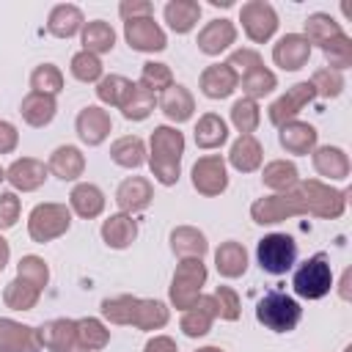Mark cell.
I'll return each mask as SVG.
<instances>
[{"label": "cell", "mask_w": 352, "mask_h": 352, "mask_svg": "<svg viewBox=\"0 0 352 352\" xmlns=\"http://www.w3.org/2000/svg\"><path fill=\"white\" fill-rule=\"evenodd\" d=\"M212 300H214V308H217L220 319H226V322H236L239 319V311H242L239 308V294L231 286H217Z\"/></svg>", "instance_id": "cell-51"}, {"label": "cell", "mask_w": 352, "mask_h": 352, "mask_svg": "<svg viewBox=\"0 0 352 352\" xmlns=\"http://www.w3.org/2000/svg\"><path fill=\"white\" fill-rule=\"evenodd\" d=\"M19 212H22V204L16 192H0V231L14 228L19 220Z\"/></svg>", "instance_id": "cell-52"}, {"label": "cell", "mask_w": 352, "mask_h": 352, "mask_svg": "<svg viewBox=\"0 0 352 352\" xmlns=\"http://www.w3.org/2000/svg\"><path fill=\"white\" fill-rule=\"evenodd\" d=\"M116 47V30L104 19H94L82 25V50L91 55H104Z\"/></svg>", "instance_id": "cell-34"}, {"label": "cell", "mask_w": 352, "mask_h": 352, "mask_svg": "<svg viewBox=\"0 0 352 352\" xmlns=\"http://www.w3.org/2000/svg\"><path fill=\"white\" fill-rule=\"evenodd\" d=\"M214 267H217V272L223 278H239V275H245V270H248V250H245V245L242 242H234V239L223 242L214 250Z\"/></svg>", "instance_id": "cell-31"}, {"label": "cell", "mask_w": 352, "mask_h": 352, "mask_svg": "<svg viewBox=\"0 0 352 352\" xmlns=\"http://www.w3.org/2000/svg\"><path fill=\"white\" fill-rule=\"evenodd\" d=\"M154 104H157L154 94H151L148 88H143L140 82H132V88H129V94L124 96V102H121L118 110L124 113L126 121H143V118L151 116Z\"/></svg>", "instance_id": "cell-35"}, {"label": "cell", "mask_w": 352, "mask_h": 352, "mask_svg": "<svg viewBox=\"0 0 352 352\" xmlns=\"http://www.w3.org/2000/svg\"><path fill=\"white\" fill-rule=\"evenodd\" d=\"M162 14L173 33H190L201 19V3L198 0H170Z\"/></svg>", "instance_id": "cell-32"}, {"label": "cell", "mask_w": 352, "mask_h": 352, "mask_svg": "<svg viewBox=\"0 0 352 352\" xmlns=\"http://www.w3.org/2000/svg\"><path fill=\"white\" fill-rule=\"evenodd\" d=\"M239 82H242V94H245V99H261V96H267V94H272L275 88H278V77L261 63V66H256V69H250V72H245L242 77H239Z\"/></svg>", "instance_id": "cell-40"}, {"label": "cell", "mask_w": 352, "mask_h": 352, "mask_svg": "<svg viewBox=\"0 0 352 352\" xmlns=\"http://www.w3.org/2000/svg\"><path fill=\"white\" fill-rule=\"evenodd\" d=\"M239 22H242L245 36L250 41H256V44L270 41L275 36V30H278V14H275V8L267 0H248V3H242Z\"/></svg>", "instance_id": "cell-9"}, {"label": "cell", "mask_w": 352, "mask_h": 352, "mask_svg": "<svg viewBox=\"0 0 352 352\" xmlns=\"http://www.w3.org/2000/svg\"><path fill=\"white\" fill-rule=\"evenodd\" d=\"M338 33H344L341 25H338L330 14H324V11H316V14H311V16L305 19V41H308V44L324 47V44H327L330 38H336Z\"/></svg>", "instance_id": "cell-42"}, {"label": "cell", "mask_w": 352, "mask_h": 352, "mask_svg": "<svg viewBox=\"0 0 352 352\" xmlns=\"http://www.w3.org/2000/svg\"><path fill=\"white\" fill-rule=\"evenodd\" d=\"M314 168L319 176H327L330 182H344L349 176V157L338 146H319L314 148Z\"/></svg>", "instance_id": "cell-24"}, {"label": "cell", "mask_w": 352, "mask_h": 352, "mask_svg": "<svg viewBox=\"0 0 352 352\" xmlns=\"http://www.w3.org/2000/svg\"><path fill=\"white\" fill-rule=\"evenodd\" d=\"M143 88H148L151 94L154 91H168L173 85V72L168 63H157V60H148L143 63L140 69V80H138Z\"/></svg>", "instance_id": "cell-47"}, {"label": "cell", "mask_w": 352, "mask_h": 352, "mask_svg": "<svg viewBox=\"0 0 352 352\" xmlns=\"http://www.w3.org/2000/svg\"><path fill=\"white\" fill-rule=\"evenodd\" d=\"M129 88H132V80H126L121 74H107L96 82V96H99V102H104L110 107H121Z\"/></svg>", "instance_id": "cell-44"}, {"label": "cell", "mask_w": 352, "mask_h": 352, "mask_svg": "<svg viewBox=\"0 0 352 352\" xmlns=\"http://www.w3.org/2000/svg\"><path fill=\"white\" fill-rule=\"evenodd\" d=\"M47 170L52 176H58L60 182H74L82 176L85 170V157L77 146H58L52 154H50V162H47Z\"/></svg>", "instance_id": "cell-23"}, {"label": "cell", "mask_w": 352, "mask_h": 352, "mask_svg": "<svg viewBox=\"0 0 352 352\" xmlns=\"http://www.w3.org/2000/svg\"><path fill=\"white\" fill-rule=\"evenodd\" d=\"M110 160L121 168H140L146 162V143L138 135H124L110 146Z\"/></svg>", "instance_id": "cell-37"}, {"label": "cell", "mask_w": 352, "mask_h": 352, "mask_svg": "<svg viewBox=\"0 0 352 352\" xmlns=\"http://www.w3.org/2000/svg\"><path fill=\"white\" fill-rule=\"evenodd\" d=\"M258 267L270 275H286L297 261V242L289 234H267L256 245Z\"/></svg>", "instance_id": "cell-8"}, {"label": "cell", "mask_w": 352, "mask_h": 352, "mask_svg": "<svg viewBox=\"0 0 352 352\" xmlns=\"http://www.w3.org/2000/svg\"><path fill=\"white\" fill-rule=\"evenodd\" d=\"M30 88L36 94H47V96H55L63 91V72L55 66V63H41L30 72Z\"/></svg>", "instance_id": "cell-43"}, {"label": "cell", "mask_w": 352, "mask_h": 352, "mask_svg": "<svg viewBox=\"0 0 352 352\" xmlns=\"http://www.w3.org/2000/svg\"><path fill=\"white\" fill-rule=\"evenodd\" d=\"M102 316L110 324H132L138 330H160V327L168 324L170 311L160 300L118 294V297L102 300Z\"/></svg>", "instance_id": "cell-2"}, {"label": "cell", "mask_w": 352, "mask_h": 352, "mask_svg": "<svg viewBox=\"0 0 352 352\" xmlns=\"http://www.w3.org/2000/svg\"><path fill=\"white\" fill-rule=\"evenodd\" d=\"M124 38L132 50L138 52H162L168 47L165 30L154 22V16H140V19H126L124 22Z\"/></svg>", "instance_id": "cell-11"}, {"label": "cell", "mask_w": 352, "mask_h": 352, "mask_svg": "<svg viewBox=\"0 0 352 352\" xmlns=\"http://www.w3.org/2000/svg\"><path fill=\"white\" fill-rule=\"evenodd\" d=\"M308 82L314 85V94L316 96H324V99H336L344 91V74L336 72V69H330V66L316 69Z\"/></svg>", "instance_id": "cell-48"}, {"label": "cell", "mask_w": 352, "mask_h": 352, "mask_svg": "<svg viewBox=\"0 0 352 352\" xmlns=\"http://www.w3.org/2000/svg\"><path fill=\"white\" fill-rule=\"evenodd\" d=\"M346 198H349L346 190H336L319 179H305V182H297L286 192H275V195L253 201L250 217L258 226H272V223H280V220H289L297 214H314L322 220H336L344 214Z\"/></svg>", "instance_id": "cell-1"}, {"label": "cell", "mask_w": 352, "mask_h": 352, "mask_svg": "<svg viewBox=\"0 0 352 352\" xmlns=\"http://www.w3.org/2000/svg\"><path fill=\"white\" fill-rule=\"evenodd\" d=\"M280 132H278V140H280V146L289 151V154H308V151H314L316 148V138H319V132H316V126L314 124H305V121H289V124H283V126H278Z\"/></svg>", "instance_id": "cell-22"}, {"label": "cell", "mask_w": 352, "mask_h": 352, "mask_svg": "<svg viewBox=\"0 0 352 352\" xmlns=\"http://www.w3.org/2000/svg\"><path fill=\"white\" fill-rule=\"evenodd\" d=\"M69 226H72V209L66 204H38L28 214V234L38 245L63 236Z\"/></svg>", "instance_id": "cell-6"}, {"label": "cell", "mask_w": 352, "mask_h": 352, "mask_svg": "<svg viewBox=\"0 0 352 352\" xmlns=\"http://www.w3.org/2000/svg\"><path fill=\"white\" fill-rule=\"evenodd\" d=\"M292 289L302 300H322L333 289V270H330L327 253H314L311 258H305L294 270Z\"/></svg>", "instance_id": "cell-5"}, {"label": "cell", "mask_w": 352, "mask_h": 352, "mask_svg": "<svg viewBox=\"0 0 352 352\" xmlns=\"http://www.w3.org/2000/svg\"><path fill=\"white\" fill-rule=\"evenodd\" d=\"M110 344V330L94 319V316H85V319H77V346L85 349V352H99Z\"/></svg>", "instance_id": "cell-41"}, {"label": "cell", "mask_w": 352, "mask_h": 352, "mask_svg": "<svg viewBox=\"0 0 352 352\" xmlns=\"http://www.w3.org/2000/svg\"><path fill=\"white\" fill-rule=\"evenodd\" d=\"M236 41V28L231 19H212L201 28L198 33V50L204 55H220L223 50H228Z\"/></svg>", "instance_id": "cell-21"}, {"label": "cell", "mask_w": 352, "mask_h": 352, "mask_svg": "<svg viewBox=\"0 0 352 352\" xmlns=\"http://www.w3.org/2000/svg\"><path fill=\"white\" fill-rule=\"evenodd\" d=\"M16 278L33 283L36 289H44L47 280H50V267H47V261H44L41 256H33V253H30V256H22V258H19V264H16Z\"/></svg>", "instance_id": "cell-49"}, {"label": "cell", "mask_w": 352, "mask_h": 352, "mask_svg": "<svg viewBox=\"0 0 352 352\" xmlns=\"http://www.w3.org/2000/svg\"><path fill=\"white\" fill-rule=\"evenodd\" d=\"M3 179H6V170H3V168H0V182H3Z\"/></svg>", "instance_id": "cell-60"}, {"label": "cell", "mask_w": 352, "mask_h": 352, "mask_svg": "<svg viewBox=\"0 0 352 352\" xmlns=\"http://www.w3.org/2000/svg\"><path fill=\"white\" fill-rule=\"evenodd\" d=\"M192 187L206 198L220 195L228 187L226 160L220 154H206V157L195 160V165H192Z\"/></svg>", "instance_id": "cell-10"}, {"label": "cell", "mask_w": 352, "mask_h": 352, "mask_svg": "<svg viewBox=\"0 0 352 352\" xmlns=\"http://www.w3.org/2000/svg\"><path fill=\"white\" fill-rule=\"evenodd\" d=\"M261 157H264L261 143H258L253 135H239V138L234 140L231 151H228V162H231L239 173H253V170H258Z\"/></svg>", "instance_id": "cell-30"}, {"label": "cell", "mask_w": 352, "mask_h": 352, "mask_svg": "<svg viewBox=\"0 0 352 352\" xmlns=\"http://www.w3.org/2000/svg\"><path fill=\"white\" fill-rule=\"evenodd\" d=\"M261 182H264V187H270L275 192H286L300 182L297 179V165L289 162V160H272V162L264 165Z\"/></svg>", "instance_id": "cell-38"}, {"label": "cell", "mask_w": 352, "mask_h": 352, "mask_svg": "<svg viewBox=\"0 0 352 352\" xmlns=\"http://www.w3.org/2000/svg\"><path fill=\"white\" fill-rule=\"evenodd\" d=\"M151 201H154V187H151V182L143 179V176H129V179H124V182L118 184V190H116V204H118V209L126 212V214H135V212L148 209Z\"/></svg>", "instance_id": "cell-18"}, {"label": "cell", "mask_w": 352, "mask_h": 352, "mask_svg": "<svg viewBox=\"0 0 352 352\" xmlns=\"http://www.w3.org/2000/svg\"><path fill=\"white\" fill-rule=\"evenodd\" d=\"M47 165L41 160H33V157H22V160H14L6 170V182L14 187V190H22V192H33L38 190L44 182H47Z\"/></svg>", "instance_id": "cell-17"}, {"label": "cell", "mask_w": 352, "mask_h": 352, "mask_svg": "<svg viewBox=\"0 0 352 352\" xmlns=\"http://www.w3.org/2000/svg\"><path fill=\"white\" fill-rule=\"evenodd\" d=\"M69 204H72V212L74 214H80L85 220H94V217H99L104 212V192L96 184H91V182H80L72 190Z\"/></svg>", "instance_id": "cell-27"}, {"label": "cell", "mask_w": 352, "mask_h": 352, "mask_svg": "<svg viewBox=\"0 0 352 352\" xmlns=\"http://www.w3.org/2000/svg\"><path fill=\"white\" fill-rule=\"evenodd\" d=\"M322 52H324L330 69H336V72H344L352 66V38L346 33H338L336 38H330L322 47Z\"/></svg>", "instance_id": "cell-46"}, {"label": "cell", "mask_w": 352, "mask_h": 352, "mask_svg": "<svg viewBox=\"0 0 352 352\" xmlns=\"http://www.w3.org/2000/svg\"><path fill=\"white\" fill-rule=\"evenodd\" d=\"M226 63H228L236 74H245V72L261 66V55H258L256 50H236V52H231V58H228Z\"/></svg>", "instance_id": "cell-53"}, {"label": "cell", "mask_w": 352, "mask_h": 352, "mask_svg": "<svg viewBox=\"0 0 352 352\" xmlns=\"http://www.w3.org/2000/svg\"><path fill=\"white\" fill-rule=\"evenodd\" d=\"M72 352H85V349H72Z\"/></svg>", "instance_id": "cell-61"}, {"label": "cell", "mask_w": 352, "mask_h": 352, "mask_svg": "<svg viewBox=\"0 0 352 352\" xmlns=\"http://www.w3.org/2000/svg\"><path fill=\"white\" fill-rule=\"evenodd\" d=\"M258 121H261V110H258V104L253 102V99H236L234 104H231V124L242 132V135H250V132H256V126H258Z\"/></svg>", "instance_id": "cell-45"}, {"label": "cell", "mask_w": 352, "mask_h": 352, "mask_svg": "<svg viewBox=\"0 0 352 352\" xmlns=\"http://www.w3.org/2000/svg\"><path fill=\"white\" fill-rule=\"evenodd\" d=\"M198 85H201V94L206 99H226V96H231L236 91L239 74L228 63H212V66H206L201 72Z\"/></svg>", "instance_id": "cell-16"}, {"label": "cell", "mask_w": 352, "mask_h": 352, "mask_svg": "<svg viewBox=\"0 0 352 352\" xmlns=\"http://www.w3.org/2000/svg\"><path fill=\"white\" fill-rule=\"evenodd\" d=\"M138 236V223L132 220V214L126 212H118V214H110L104 223H102V239L107 248L113 250H124L135 242Z\"/></svg>", "instance_id": "cell-25"}, {"label": "cell", "mask_w": 352, "mask_h": 352, "mask_svg": "<svg viewBox=\"0 0 352 352\" xmlns=\"http://www.w3.org/2000/svg\"><path fill=\"white\" fill-rule=\"evenodd\" d=\"M85 25L82 19V11L72 3H60L50 11V19H47V30L55 36V38H72L74 33H80Z\"/></svg>", "instance_id": "cell-29"}, {"label": "cell", "mask_w": 352, "mask_h": 352, "mask_svg": "<svg viewBox=\"0 0 352 352\" xmlns=\"http://www.w3.org/2000/svg\"><path fill=\"white\" fill-rule=\"evenodd\" d=\"M38 297H41V289H36L33 283H28L22 278H14L3 289V302L11 311H33L36 302H38Z\"/></svg>", "instance_id": "cell-39"}, {"label": "cell", "mask_w": 352, "mask_h": 352, "mask_svg": "<svg viewBox=\"0 0 352 352\" xmlns=\"http://www.w3.org/2000/svg\"><path fill=\"white\" fill-rule=\"evenodd\" d=\"M160 110L165 113V118L182 124V121H190V118H192V113H195V99H192V94H190L184 85H176V82H173L168 91H162V96H160Z\"/></svg>", "instance_id": "cell-26"}, {"label": "cell", "mask_w": 352, "mask_h": 352, "mask_svg": "<svg viewBox=\"0 0 352 352\" xmlns=\"http://www.w3.org/2000/svg\"><path fill=\"white\" fill-rule=\"evenodd\" d=\"M198 352H223V349H220V346H201Z\"/></svg>", "instance_id": "cell-59"}, {"label": "cell", "mask_w": 352, "mask_h": 352, "mask_svg": "<svg viewBox=\"0 0 352 352\" xmlns=\"http://www.w3.org/2000/svg\"><path fill=\"white\" fill-rule=\"evenodd\" d=\"M143 352H179V346H176V341L170 336H154V338L146 341Z\"/></svg>", "instance_id": "cell-56"}, {"label": "cell", "mask_w": 352, "mask_h": 352, "mask_svg": "<svg viewBox=\"0 0 352 352\" xmlns=\"http://www.w3.org/2000/svg\"><path fill=\"white\" fill-rule=\"evenodd\" d=\"M316 94H314V85L305 80V82H297V85H292L283 96H278L272 104H270V121L275 124V126H283V124H289V121H294L297 118V113L314 99Z\"/></svg>", "instance_id": "cell-12"}, {"label": "cell", "mask_w": 352, "mask_h": 352, "mask_svg": "<svg viewBox=\"0 0 352 352\" xmlns=\"http://www.w3.org/2000/svg\"><path fill=\"white\" fill-rule=\"evenodd\" d=\"M311 58V44L305 41V36L300 33H286L278 38V44L272 47V60L275 66H280L283 72H297L308 63Z\"/></svg>", "instance_id": "cell-14"}, {"label": "cell", "mask_w": 352, "mask_h": 352, "mask_svg": "<svg viewBox=\"0 0 352 352\" xmlns=\"http://www.w3.org/2000/svg\"><path fill=\"white\" fill-rule=\"evenodd\" d=\"M228 140V126L217 113H206L195 124V146L198 148H217Z\"/></svg>", "instance_id": "cell-36"}, {"label": "cell", "mask_w": 352, "mask_h": 352, "mask_svg": "<svg viewBox=\"0 0 352 352\" xmlns=\"http://www.w3.org/2000/svg\"><path fill=\"white\" fill-rule=\"evenodd\" d=\"M349 283H352V270L346 267V270H344V275H341V289H338L341 300H349V297H352V294H349Z\"/></svg>", "instance_id": "cell-57"}, {"label": "cell", "mask_w": 352, "mask_h": 352, "mask_svg": "<svg viewBox=\"0 0 352 352\" xmlns=\"http://www.w3.org/2000/svg\"><path fill=\"white\" fill-rule=\"evenodd\" d=\"M118 14L124 16V22L126 19H140V16H151L154 14V6L148 0H124L118 6Z\"/></svg>", "instance_id": "cell-54"}, {"label": "cell", "mask_w": 352, "mask_h": 352, "mask_svg": "<svg viewBox=\"0 0 352 352\" xmlns=\"http://www.w3.org/2000/svg\"><path fill=\"white\" fill-rule=\"evenodd\" d=\"M148 168L154 179L165 187H173L182 176V154H184V135L176 126H154L148 140Z\"/></svg>", "instance_id": "cell-3"}, {"label": "cell", "mask_w": 352, "mask_h": 352, "mask_svg": "<svg viewBox=\"0 0 352 352\" xmlns=\"http://www.w3.org/2000/svg\"><path fill=\"white\" fill-rule=\"evenodd\" d=\"M74 126H77V138H80L85 146H99V143H104V138L110 135L113 121H110V113H107V110H102V107H96V104H88V107L80 110Z\"/></svg>", "instance_id": "cell-15"}, {"label": "cell", "mask_w": 352, "mask_h": 352, "mask_svg": "<svg viewBox=\"0 0 352 352\" xmlns=\"http://www.w3.org/2000/svg\"><path fill=\"white\" fill-rule=\"evenodd\" d=\"M217 319V308H214V300H212V294H201L184 314H182V330H184V336H190V338H201V336H206L209 330H212V322Z\"/></svg>", "instance_id": "cell-19"}, {"label": "cell", "mask_w": 352, "mask_h": 352, "mask_svg": "<svg viewBox=\"0 0 352 352\" xmlns=\"http://www.w3.org/2000/svg\"><path fill=\"white\" fill-rule=\"evenodd\" d=\"M170 250L179 258H204L209 250V242H206L204 231H198L192 226H179L170 231Z\"/></svg>", "instance_id": "cell-28"}, {"label": "cell", "mask_w": 352, "mask_h": 352, "mask_svg": "<svg viewBox=\"0 0 352 352\" xmlns=\"http://www.w3.org/2000/svg\"><path fill=\"white\" fill-rule=\"evenodd\" d=\"M206 283V267L201 258H182L176 272H173V280H170V289H168V297L173 302V308L179 311H187L198 297H201V289Z\"/></svg>", "instance_id": "cell-7"}, {"label": "cell", "mask_w": 352, "mask_h": 352, "mask_svg": "<svg viewBox=\"0 0 352 352\" xmlns=\"http://www.w3.org/2000/svg\"><path fill=\"white\" fill-rule=\"evenodd\" d=\"M19 143V132L11 121H0V154H11Z\"/></svg>", "instance_id": "cell-55"}, {"label": "cell", "mask_w": 352, "mask_h": 352, "mask_svg": "<svg viewBox=\"0 0 352 352\" xmlns=\"http://www.w3.org/2000/svg\"><path fill=\"white\" fill-rule=\"evenodd\" d=\"M0 352H41L38 327L3 316L0 319Z\"/></svg>", "instance_id": "cell-13"}, {"label": "cell", "mask_w": 352, "mask_h": 352, "mask_svg": "<svg viewBox=\"0 0 352 352\" xmlns=\"http://www.w3.org/2000/svg\"><path fill=\"white\" fill-rule=\"evenodd\" d=\"M72 74L74 80L80 82H99L102 80V60L85 50H80L74 58H72Z\"/></svg>", "instance_id": "cell-50"}, {"label": "cell", "mask_w": 352, "mask_h": 352, "mask_svg": "<svg viewBox=\"0 0 352 352\" xmlns=\"http://www.w3.org/2000/svg\"><path fill=\"white\" fill-rule=\"evenodd\" d=\"M8 256H11V248H8V242H6L3 234H0V272H3L6 264H8Z\"/></svg>", "instance_id": "cell-58"}, {"label": "cell", "mask_w": 352, "mask_h": 352, "mask_svg": "<svg viewBox=\"0 0 352 352\" xmlns=\"http://www.w3.org/2000/svg\"><path fill=\"white\" fill-rule=\"evenodd\" d=\"M55 110H58V102L55 96H47V94H36L30 91L22 104H19V113L25 118V124L30 126H47L52 118H55Z\"/></svg>", "instance_id": "cell-33"}, {"label": "cell", "mask_w": 352, "mask_h": 352, "mask_svg": "<svg viewBox=\"0 0 352 352\" xmlns=\"http://www.w3.org/2000/svg\"><path fill=\"white\" fill-rule=\"evenodd\" d=\"M38 341L50 352H72L77 346V319H52L38 327Z\"/></svg>", "instance_id": "cell-20"}, {"label": "cell", "mask_w": 352, "mask_h": 352, "mask_svg": "<svg viewBox=\"0 0 352 352\" xmlns=\"http://www.w3.org/2000/svg\"><path fill=\"white\" fill-rule=\"evenodd\" d=\"M300 316H302L300 302L294 297H289L286 292H278V289L267 292L258 300V305H256V319L267 330H272V333H289V330H294L300 324Z\"/></svg>", "instance_id": "cell-4"}]
</instances>
